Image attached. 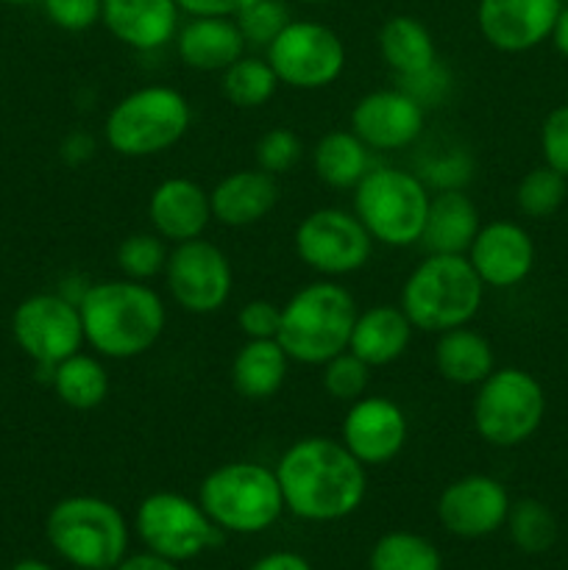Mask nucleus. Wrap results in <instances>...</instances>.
I'll return each instance as SVG.
<instances>
[{"label":"nucleus","instance_id":"1","mask_svg":"<svg viewBox=\"0 0 568 570\" xmlns=\"http://www.w3.org/2000/svg\"><path fill=\"white\" fill-rule=\"evenodd\" d=\"M284 510L306 523H334L354 515L368 493V468L340 440H295L276 462Z\"/></svg>","mask_w":568,"mask_h":570},{"label":"nucleus","instance_id":"2","mask_svg":"<svg viewBox=\"0 0 568 570\" xmlns=\"http://www.w3.org/2000/svg\"><path fill=\"white\" fill-rule=\"evenodd\" d=\"M84 343L100 360H137L159 343L167 323L161 295L148 282L106 278L78 295Z\"/></svg>","mask_w":568,"mask_h":570},{"label":"nucleus","instance_id":"3","mask_svg":"<svg viewBox=\"0 0 568 570\" xmlns=\"http://www.w3.org/2000/svg\"><path fill=\"white\" fill-rule=\"evenodd\" d=\"M356 312L349 287L334 278H317L284 301L276 340L290 362L321 367L349 351Z\"/></svg>","mask_w":568,"mask_h":570},{"label":"nucleus","instance_id":"4","mask_svg":"<svg viewBox=\"0 0 568 570\" xmlns=\"http://www.w3.org/2000/svg\"><path fill=\"white\" fill-rule=\"evenodd\" d=\"M484 289L466 254H427L404 278L399 306L418 332L443 334L479 315Z\"/></svg>","mask_w":568,"mask_h":570},{"label":"nucleus","instance_id":"5","mask_svg":"<svg viewBox=\"0 0 568 570\" xmlns=\"http://www.w3.org/2000/svg\"><path fill=\"white\" fill-rule=\"evenodd\" d=\"M198 504L223 534H262L287 512L276 471L251 460L226 462L206 473Z\"/></svg>","mask_w":568,"mask_h":570},{"label":"nucleus","instance_id":"6","mask_svg":"<svg viewBox=\"0 0 568 570\" xmlns=\"http://www.w3.org/2000/svg\"><path fill=\"white\" fill-rule=\"evenodd\" d=\"M56 554L78 570H115L128 554L126 515L98 495H67L45 521Z\"/></svg>","mask_w":568,"mask_h":570},{"label":"nucleus","instance_id":"7","mask_svg":"<svg viewBox=\"0 0 568 570\" xmlns=\"http://www.w3.org/2000/svg\"><path fill=\"white\" fill-rule=\"evenodd\" d=\"M193 122V106L178 89L150 83L123 95L104 122L106 145L126 159H148L170 150Z\"/></svg>","mask_w":568,"mask_h":570},{"label":"nucleus","instance_id":"8","mask_svg":"<svg viewBox=\"0 0 568 570\" xmlns=\"http://www.w3.org/2000/svg\"><path fill=\"white\" fill-rule=\"evenodd\" d=\"M429 187L418 173L401 167H371L354 187V215L388 248L421 243L429 212Z\"/></svg>","mask_w":568,"mask_h":570},{"label":"nucleus","instance_id":"9","mask_svg":"<svg viewBox=\"0 0 568 570\" xmlns=\"http://www.w3.org/2000/svg\"><path fill=\"white\" fill-rule=\"evenodd\" d=\"M543 417V384L523 367H493V373L477 384L471 404L473 432L493 449L523 445L538 432Z\"/></svg>","mask_w":568,"mask_h":570},{"label":"nucleus","instance_id":"10","mask_svg":"<svg viewBox=\"0 0 568 570\" xmlns=\"http://www.w3.org/2000/svg\"><path fill=\"white\" fill-rule=\"evenodd\" d=\"M134 529L145 549L178 566L223 543V532L212 523L204 507L173 490L145 495L134 512Z\"/></svg>","mask_w":568,"mask_h":570},{"label":"nucleus","instance_id":"11","mask_svg":"<svg viewBox=\"0 0 568 570\" xmlns=\"http://www.w3.org/2000/svg\"><path fill=\"white\" fill-rule=\"evenodd\" d=\"M295 256L323 278L360 273L371 262L373 237L349 209L323 206L298 220L293 234Z\"/></svg>","mask_w":568,"mask_h":570},{"label":"nucleus","instance_id":"12","mask_svg":"<svg viewBox=\"0 0 568 570\" xmlns=\"http://www.w3.org/2000/svg\"><path fill=\"white\" fill-rule=\"evenodd\" d=\"M267 61L278 83L290 89H326L343 76L345 45L334 28L315 20H290L267 45Z\"/></svg>","mask_w":568,"mask_h":570},{"label":"nucleus","instance_id":"13","mask_svg":"<svg viewBox=\"0 0 568 570\" xmlns=\"http://www.w3.org/2000/svg\"><path fill=\"white\" fill-rule=\"evenodd\" d=\"M161 276L173 304L189 315H215L232 298V262L226 250L204 237L173 245Z\"/></svg>","mask_w":568,"mask_h":570},{"label":"nucleus","instance_id":"14","mask_svg":"<svg viewBox=\"0 0 568 570\" xmlns=\"http://www.w3.org/2000/svg\"><path fill=\"white\" fill-rule=\"evenodd\" d=\"M14 343L37 367H53L84 348L78 301L61 293H37L20 301L11 315Z\"/></svg>","mask_w":568,"mask_h":570},{"label":"nucleus","instance_id":"15","mask_svg":"<svg viewBox=\"0 0 568 570\" xmlns=\"http://www.w3.org/2000/svg\"><path fill=\"white\" fill-rule=\"evenodd\" d=\"M505 484L484 473L454 479L438 499V521L460 540H482L505 529L510 512Z\"/></svg>","mask_w":568,"mask_h":570},{"label":"nucleus","instance_id":"16","mask_svg":"<svg viewBox=\"0 0 568 570\" xmlns=\"http://www.w3.org/2000/svg\"><path fill=\"white\" fill-rule=\"evenodd\" d=\"M410 423L404 410L384 395H362L340 423V443L365 468H382L404 451Z\"/></svg>","mask_w":568,"mask_h":570},{"label":"nucleus","instance_id":"17","mask_svg":"<svg viewBox=\"0 0 568 570\" xmlns=\"http://www.w3.org/2000/svg\"><path fill=\"white\" fill-rule=\"evenodd\" d=\"M427 126V109L407 89H373L351 109V131L371 150H401L418 142Z\"/></svg>","mask_w":568,"mask_h":570},{"label":"nucleus","instance_id":"18","mask_svg":"<svg viewBox=\"0 0 568 570\" xmlns=\"http://www.w3.org/2000/svg\"><path fill=\"white\" fill-rule=\"evenodd\" d=\"M560 0H479L477 26L490 48L527 53L551 37Z\"/></svg>","mask_w":568,"mask_h":570},{"label":"nucleus","instance_id":"19","mask_svg":"<svg viewBox=\"0 0 568 570\" xmlns=\"http://www.w3.org/2000/svg\"><path fill=\"white\" fill-rule=\"evenodd\" d=\"M468 262L490 289H510L527 282L535 267V239L521 223H482L468 248Z\"/></svg>","mask_w":568,"mask_h":570},{"label":"nucleus","instance_id":"20","mask_svg":"<svg viewBox=\"0 0 568 570\" xmlns=\"http://www.w3.org/2000/svg\"><path fill=\"white\" fill-rule=\"evenodd\" d=\"M148 220L150 232L170 245L204 237L206 226L212 223L209 193L193 178H165L156 184L148 198Z\"/></svg>","mask_w":568,"mask_h":570},{"label":"nucleus","instance_id":"21","mask_svg":"<svg viewBox=\"0 0 568 570\" xmlns=\"http://www.w3.org/2000/svg\"><path fill=\"white\" fill-rule=\"evenodd\" d=\"M178 14L176 0H104L100 22L120 45L150 53L176 39Z\"/></svg>","mask_w":568,"mask_h":570},{"label":"nucleus","instance_id":"22","mask_svg":"<svg viewBox=\"0 0 568 570\" xmlns=\"http://www.w3.org/2000/svg\"><path fill=\"white\" fill-rule=\"evenodd\" d=\"M282 198L278 176H271L262 167H245L223 176L209 189L212 220L226 228H248L265 220Z\"/></svg>","mask_w":568,"mask_h":570},{"label":"nucleus","instance_id":"23","mask_svg":"<svg viewBox=\"0 0 568 570\" xmlns=\"http://www.w3.org/2000/svg\"><path fill=\"white\" fill-rule=\"evenodd\" d=\"M176 53L189 70L223 72L245 56V37L234 17H193L178 28Z\"/></svg>","mask_w":568,"mask_h":570},{"label":"nucleus","instance_id":"24","mask_svg":"<svg viewBox=\"0 0 568 570\" xmlns=\"http://www.w3.org/2000/svg\"><path fill=\"white\" fill-rule=\"evenodd\" d=\"M415 326L395 304H376L356 312L349 351L371 367H388L407 354Z\"/></svg>","mask_w":568,"mask_h":570},{"label":"nucleus","instance_id":"25","mask_svg":"<svg viewBox=\"0 0 568 570\" xmlns=\"http://www.w3.org/2000/svg\"><path fill=\"white\" fill-rule=\"evenodd\" d=\"M482 217L471 195L462 189H438L429 198L421 245L427 254H468Z\"/></svg>","mask_w":568,"mask_h":570},{"label":"nucleus","instance_id":"26","mask_svg":"<svg viewBox=\"0 0 568 570\" xmlns=\"http://www.w3.org/2000/svg\"><path fill=\"white\" fill-rule=\"evenodd\" d=\"M432 360L440 379L457 384V387H477L496 367L493 345L471 326L449 328V332L438 334Z\"/></svg>","mask_w":568,"mask_h":570},{"label":"nucleus","instance_id":"27","mask_svg":"<svg viewBox=\"0 0 568 570\" xmlns=\"http://www.w3.org/2000/svg\"><path fill=\"white\" fill-rule=\"evenodd\" d=\"M379 53L399 81L415 78L438 65V45L421 20L395 14L379 28Z\"/></svg>","mask_w":568,"mask_h":570},{"label":"nucleus","instance_id":"28","mask_svg":"<svg viewBox=\"0 0 568 570\" xmlns=\"http://www.w3.org/2000/svg\"><path fill=\"white\" fill-rule=\"evenodd\" d=\"M290 373V356L278 340H245L232 360L234 393L248 401H267L284 387Z\"/></svg>","mask_w":568,"mask_h":570},{"label":"nucleus","instance_id":"29","mask_svg":"<svg viewBox=\"0 0 568 570\" xmlns=\"http://www.w3.org/2000/svg\"><path fill=\"white\" fill-rule=\"evenodd\" d=\"M312 170L332 189H354L371 170V148L354 131H329L312 148Z\"/></svg>","mask_w":568,"mask_h":570},{"label":"nucleus","instance_id":"30","mask_svg":"<svg viewBox=\"0 0 568 570\" xmlns=\"http://www.w3.org/2000/svg\"><path fill=\"white\" fill-rule=\"evenodd\" d=\"M48 382L56 399L76 412L98 410L111 387L109 371L100 362V356L81 354V351L50 367Z\"/></svg>","mask_w":568,"mask_h":570},{"label":"nucleus","instance_id":"31","mask_svg":"<svg viewBox=\"0 0 568 570\" xmlns=\"http://www.w3.org/2000/svg\"><path fill=\"white\" fill-rule=\"evenodd\" d=\"M371 570H443V554L429 538L407 529L382 534L368 554Z\"/></svg>","mask_w":568,"mask_h":570},{"label":"nucleus","instance_id":"32","mask_svg":"<svg viewBox=\"0 0 568 570\" xmlns=\"http://www.w3.org/2000/svg\"><path fill=\"white\" fill-rule=\"evenodd\" d=\"M282 87L273 72L271 61L259 56H239L232 67L223 70L221 89L223 98L237 109H259Z\"/></svg>","mask_w":568,"mask_h":570},{"label":"nucleus","instance_id":"33","mask_svg":"<svg viewBox=\"0 0 568 570\" xmlns=\"http://www.w3.org/2000/svg\"><path fill=\"white\" fill-rule=\"evenodd\" d=\"M505 527L510 532L512 546L523 554H543L557 543L555 512L538 499H521L510 504Z\"/></svg>","mask_w":568,"mask_h":570},{"label":"nucleus","instance_id":"34","mask_svg":"<svg viewBox=\"0 0 568 570\" xmlns=\"http://www.w3.org/2000/svg\"><path fill=\"white\" fill-rule=\"evenodd\" d=\"M568 198V178L551 170L549 165L532 167L523 173V178L516 187V206L523 217L529 220H546V217L557 215L560 206Z\"/></svg>","mask_w":568,"mask_h":570},{"label":"nucleus","instance_id":"35","mask_svg":"<svg viewBox=\"0 0 568 570\" xmlns=\"http://www.w3.org/2000/svg\"><path fill=\"white\" fill-rule=\"evenodd\" d=\"M167 248L165 239L156 232H137L128 234L120 245H117V267L126 278L134 282H150V278L161 276L167 265Z\"/></svg>","mask_w":568,"mask_h":570},{"label":"nucleus","instance_id":"36","mask_svg":"<svg viewBox=\"0 0 568 570\" xmlns=\"http://www.w3.org/2000/svg\"><path fill=\"white\" fill-rule=\"evenodd\" d=\"M371 365L354 356L351 351L332 356L326 365H321V384L334 401H343V404H354L362 395H368L371 387Z\"/></svg>","mask_w":568,"mask_h":570},{"label":"nucleus","instance_id":"37","mask_svg":"<svg viewBox=\"0 0 568 570\" xmlns=\"http://www.w3.org/2000/svg\"><path fill=\"white\" fill-rule=\"evenodd\" d=\"M234 20H237L239 31H243L245 45L267 48L278 37V31L290 22V11L282 0H254Z\"/></svg>","mask_w":568,"mask_h":570},{"label":"nucleus","instance_id":"38","mask_svg":"<svg viewBox=\"0 0 568 570\" xmlns=\"http://www.w3.org/2000/svg\"><path fill=\"white\" fill-rule=\"evenodd\" d=\"M301 156H304V145H301L298 134L290 131V128H271V131H265L256 139V167H262V170L271 173V176H284V173H290L298 165Z\"/></svg>","mask_w":568,"mask_h":570},{"label":"nucleus","instance_id":"39","mask_svg":"<svg viewBox=\"0 0 568 570\" xmlns=\"http://www.w3.org/2000/svg\"><path fill=\"white\" fill-rule=\"evenodd\" d=\"M540 154L543 165L568 178V104L555 106L540 126Z\"/></svg>","mask_w":568,"mask_h":570},{"label":"nucleus","instance_id":"40","mask_svg":"<svg viewBox=\"0 0 568 570\" xmlns=\"http://www.w3.org/2000/svg\"><path fill=\"white\" fill-rule=\"evenodd\" d=\"M53 22L61 31H89L95 22H100V11H104V0H39Z\"/></svg>","mask_w":568,"mask_h":570},{"label":"nucleus","instance_id":"41","mask_svg":"<svg viewBox=\"0 0 568 570\" xmlns=\"http://www.w3.org/2000/svg\"><path fill=\"white\" fill-rule=\"evenodd\" d=\"M282 323V306L267 298H251L239 306L237 328L245 340H276Z\"/></svg>","mask_w":568,"mask_h":570},{"label":"nucleus","instance_id":"42","mask_svg":"<svg viewBox=\"0 0 568 570\" xmlns=\"http://www.w3.org/2000/svg\"><path fill=\"white\" fill-rule=\"evenodd\" d=\"M471 170H473V165H471V159H468V154L454 150V154H445V156H438V159L427 161L418 176L423 178V184H427V187L462 189L468 184V178H471Z\"/></svg>","mask_w":568,"mask_h":570},{"label":"nucleus","instance_id":"43","mask_svg":"<svg viewBox=\"0 0 568 570\" xmlns=\"http://www.w3.org/2000/svg\"><path fill=\"white\" fill-rule=\"evenodd\" d=\"M399 83H401V89H407V92H410L412 98L423 106V109H429V106L445 98V92H449V87H451V78H449V70H445V67L438 61L432 70L421 72V76H415V78H407V81H399Z\"/></svg>","mask_w":568,"mask_h":570},{"label":"nucleus","instance_id":"44","mask_svg":"<svg viewBox=\"0 0 568 570\" xmlns=\"http://www.w3.org/2000/svg\"><path fill=\"white\" fill-rule=\"evenodd\" d=\"M189 17H237L254 0H176Z\"/></svg>","mask_w":568,"mask_h":570},{"label":"nucleus","instance_id":"45","mask_svg":"<svg viewBox=\"0 0 568 570\" xmlns=\"http://www.w3.org/2000/svg\"><path fill=\"white\" fill-rule=\"evenodd\" d=\"M248 570H312V566L298 551H271L262 554Z\"/></svg>","mask_w":568,"mask_h":570},{"label":"nucleus","instance_id":"46","mask_svg":"<svg viewBox=\"0 0 568 570\" xmlns=\"http://www.w3.org/2000/svg\"><path fill=\"white\" fill-rule=\"evenodd\" d=\"M115 570H182L178 562L167 560V557L154 554V551H137V554H126L117 562Z\"/></svg>","mask_w":568,"mask_h":570},{"label":"nucleus","instance_id":"47","mask_svg":"<svg viewBox=\"0 0 568 570\" xmlns=\"http://www.w3.org/2000/svg\"><path fill=\"white\" fill-rule=\"evenodd\" d=\"M551 45H555L557 53L562 56V59H568V6H562L560 14H557V22L555 28H551Z\"/></svg>","mask_w":568,"mask_h":570},{"label":"nucleus","instance_id":"48","mask_svg":"<svg viewBox=\"0 0 568 570\" xmlns=\"http://www.w3.org/2000/svg\"><path fill=\"white\" fill-rule=\"evenodd\" d=\"M11 570H53L48 566V562H42V560H33V557H28V560H20L17 562L14 568Z\"/></svg>","mask_w":568,"mask_h":570},{"label":"nucleus","instance_id":"49","mask_svg":"<svg viewBox=\"0 0 568 570\" xmlns=\"http://www.w3.org/2000/svg\"><path fill=\"white\" fill-rule=\"evenodd\" d=\"M6 6H28V3H39V0H0Z\"/></svg>","mask_w":568,"mask_h":570},{"label":"nucleus","instance_id":"50","mask_svg":"<svg viewBox=\"0 0 568 570\" xmlns=\"http://www.w3.org/2000/svg\"><path fill=\"white\" fill-rule=\"evenodd\" d=\"M298 3H323V0H298Z\"/></svg>","mask_w":568,"mask_h":570}]
</instances>
